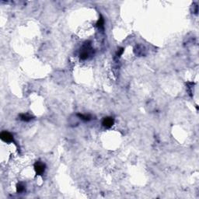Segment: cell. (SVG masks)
Segmentation results:
<instances>
[{
	"mask_svg": "<svg viewBox=\"0 0 199 199\" xmlns=\"http://www.w3.org/2000/svg\"><path fill=\"white\" fill-rule=\"evenodd\" d=\"M90 46L89 45H85L82 49V51L80 52V58L82 60H86L88 58L90 53Z\"/></svg>",
	"mask_w": 199,
	"mask_h": 199,
	"instance_id": "obj_1",
	"label": "cell"
},
{
	"mask_svg": "<svg viewBox=\"0 0 199 199\" xmlns=\"http://www.w3.org/2000/svg\"><path fill=\"white\" fill-rule=\"evenodd\" d=\"M0 138L5 142H13V136L8 131H2L0 134Z\"/></svg>",
	"mask_w": 199,
	"mask_h": 199,
	"instance_id": "obj_2",
	"label": "cell"
},
{
	"mask_svg": "<svg viewBox=\"0 0 199 199\" xmlns=\"http://www.w3.org/2000/svg\"><path fill=\"white\" fill-rule=\"evenodd\" d=\"M34 169L37 173V174L41 175L44 174V172L45 170V165L41 162H37L34 164Z\"/></svg>",
	"mask_w": 199,
	"mask_h": 199,
	"instance_id": "obj_3",
	"label": "cell"
},
{
	"mask_svg": "<svg viewBox=\"0 0 199 199\" xmlns=\"http://www.w3.org/2000/svg\"><path fill=\"white\" fill-rule=\"evenodd\" d=\"M114 123H115V120H114V118H112V117H105V118L103 120V125L105 127V128H110V127H112V125L114 124Z\"/></svg>",
	"mask_w": 199,
	"mask_h": 199,
	"instance_id": "obj_4",
	"label": "cell"
},
{
	"mask_svg": "<svg viewBox=\"0 0 199 199\" xmlns=\"http://www.w3.org/2000/svg\"><path fill=\"white\" fill-rule=\"evenodd\" d=\"M20 117L22 121H26V122H27V121H30L31 119H32V117L30 116L29 115H25V114H23V115H20Z\"/></svg>",
	"mask_w": 199,
	"mask_h": 199,
	"instance_id": "obj_5",
	"label": "cell"
},
{
	"mask_svg": "<svg viewBox=\"0 0 199 199\" xmlns=\"http://www.w3.org/2000/svg\"><path fill=\"white\" fill-rule=\"evenodd\" d=\"M104 18H103L102 16L100 18L99 20L97 21V27H100V28H102L103 27H104Z\"/></svg>",
	"mask_w": 199,
	"mask_h": 199,
	"instance_id": "obj_6",
	"label": "cell"
},
{
	"mask_svg": "<svg viewBox=\"0 0 199 199\" xmlns=\"http://www.w3.org/2000/svg\"><path fill=\"white\" fill-rule=\"evenodd\" d=\"M78 116L80 117L82 120H84L86 121H88L90 120V115H80V114H78Z\"/></svg>",
	"mask_w": 199,
	"mask_h": 199,
	"instance_id": "obj_7",
	"label": "cell"
},
{
	"mask_svg": "<svg viewBox=\"0 0 199 199\" xmlns=\"http://www.w3.org/2000/svg\"><path fill=\"white\" fill-rule=\"evenodd\" d=\"M24 189H25L24 186L23 185V184H19L17 185V187H16V191H17V192H19V193L23 192V191H24Z\"/></svg>",
	"mask_w": 199,
	"mask_h": 199,
	"instance_id": "obj_8",
	"label": "cell"
},
{
	"mask_svg": "<svg viewBox=\"0 0 199 199\" xmlns=\"http://www.w3.org/2000/svg\"><path fill=\"white\" fill-rule=\"evenodd\" d=\"M123 52H124V48H122V47H121V48H120L118 51H117V57H120L121 55L123 54Z\"/></svg>",
	"mask_w": 199,
	"mask_h": 199,
	"instance_id": "obj_9",
	"label": "cell"
}]
</instances>
